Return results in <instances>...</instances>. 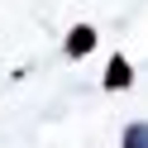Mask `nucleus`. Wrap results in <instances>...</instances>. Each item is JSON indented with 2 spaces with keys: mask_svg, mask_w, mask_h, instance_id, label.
<instances>
[{
  "mask_svg": "<svg viewBox=\"0 0 148 148\" xmlns=\"http://www.w3.org/2000/svg\"><path fill=\"white\" fill-rule=\"evenodd\" d=\"M91 48H96V29H91V24H77V29L67 34V53L72 58H86Z\"/></svg>",
  "mask_w": 148,
  "mask_h": 148,
  "instance_id": "obj_1",
  "label": "nucleus"
},
{
  "mask_svg": "<svg viewBox=\"0 0 148 148\" xmlns=\"http://www.w3.org/2000/svg\"><path fill=\"white\" fill-rule=\"evenodd\" d=\"M129 81H134V67H129V58H110V67H105V86H110V91H124Z\"/></svg>",
  "mask_w": 148,
  "mask_h": 148,
  "instance_id": "obj_2",
  "label": "nucleus"
},
{
  "mask_svg": "<svg viewBox=\"0 0 148 148\" xmlns=\"http://www.w3.org/2000/svg\"><path fill=\"white\" fill-rule=\"evenodd\" d=\"M124 148H148V124H129L124 129Z\"/></svg>",
  "mask_w": 148,
  "mask_h": 148,
  "instance_id": "obj_3",
  "label": "nucleus"
}]
</instances>
